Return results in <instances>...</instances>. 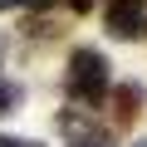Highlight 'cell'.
<instances>
[{"label":"cell","mask_w":147,"mask_h":147,"mask_svg":"<svg viewBox=\"0 0 147 147\" xmlns=\"http://www.w3.org/2000/svg\"><path fill=\"white\" fill-rule=\"evenodd\" d=\"M69 88L79 103H103L108 98V59L98 49H74L69 54Z\"/></svg>","instance_id":"obj_1"},{"label":"cell","mask_w":147,"mask_h":147,"mask_svg":"<svg viewBox=\"0 0 147 147\" xmlns=\"http://www.w3.org/2000/svg\"><path fill=\"white\" fill-rule=\"evenodd\" d=\"M147 30V0H108V34L137 39Z\"/></svg>","instance_id":"obj_2"},{"label":"cell","mask_w":147,"mask_h":147,"mask_svg":"<svg viewBox=\"0 0 147 147\" xmlns=\"http://www.w3.org/2000/svg\"><path fill=\"white\" fill-rule=\"evenodd\" d=\"M137 108H142V88H137V84H123V88H118V123H132Z\"/></svg>","instance_id":"obj_3"},{"label":"cell","mask_w":147,"mask_h":147,"mask_svg":"<svg viewBox=\"0 0 147 147\" xmlns=\"http://www.w3.org/2000/svg\"><path fill=\"white\" fill-rule=\"evenodd\" d=\"M15 103H20V88H15V84H5V79H0V113H10Z\"/></svg>","instance_id":"obj_4"},{"label":"cell","mask_w":147,"mask_h":147,"mask_svg":"<svg viewBox=\"0 0 147 147\" xmlns=\"http://www.w3.org/2000/svg\"><path fill=\"white\" fill-rule=\"evenodd\" d=\"M93 5H98V0H69V10H79V15H88Z\"/></svg>","instance_id":"obj_5"},{"label":"cell","mask_w":147,"mask_h":147,"mask_svg":"<svg viewBox=\"0 0 147 147\" xmlns=\"http://www.w3.org/2000/svg\"><path fill=\"white\" fill-rule=\"evenodd\" d=\"M0 147H34V142H25V137H0Z\"/></svg>","instance_id":"obj_6"},{"label":"cell","mask_w":147,"mask_h":147,"mask_svg":"<svg viewBox=\"0 0 147 147\" xmlns=\"http://www.w3.org/2000/svg\"><path fill=\"white\" fill-rule=\"evenodd\" d=\"M79 147H108V137H84Z\"/></svg>","instance_id":"obj_7"},{"label":"cell","mask_w":147,"mask_h":147,"mask_svg":"<svg viewBox=\"0 0 147 147\" xmlns=\"http://www.w3.org/2000/svg\"><path fill=\"white\" fill-rule=\"evenodd\" d=\"M10 5H20V0H0V10H10Z\"/></svg>","instance_id":"obj_8"},{"label":"cell","mask_w":147,"mask_h":147,"mask_svg":"<svg viewBox=\"0 0 147 147\" xmlns=\"http://www.w3.org/2000/svg\"><path fill=\"white\" fill-rule=\"evenodd\" d=\"M30 5H39V10H44V5H49V0H30Z\"/></svg>","instance_id":"obj_9"},{"label":"cell","mask_w":147,"mask_h":147,"mask_svg":"<svg viewBox=\"0 0 147 147\" xmlns=\"http://www.w3.org/2000/svg\"><path fill=\"white\" fill-rule=\"evenodd\" d=\"M137 147H147V142H137Z\"/></svg>","instance_id":"obj_10"}]
</instances>
